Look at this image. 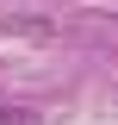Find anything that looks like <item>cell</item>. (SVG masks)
Masks as SVG:
<instances>
[{"label":"cell","mask_w":118,"mask_h":125,"mask_svg":"<svg viewBox=\"0 0 118 125\" xmlns=\"http://www.w3.org/2000/svg\"><path fill=\"white\" fill-rule=\"evenodd\" d=\"M0 125H37V113H25V106H0Z\"/></svg>","instance_id":"obj_1"}]
</instances>
